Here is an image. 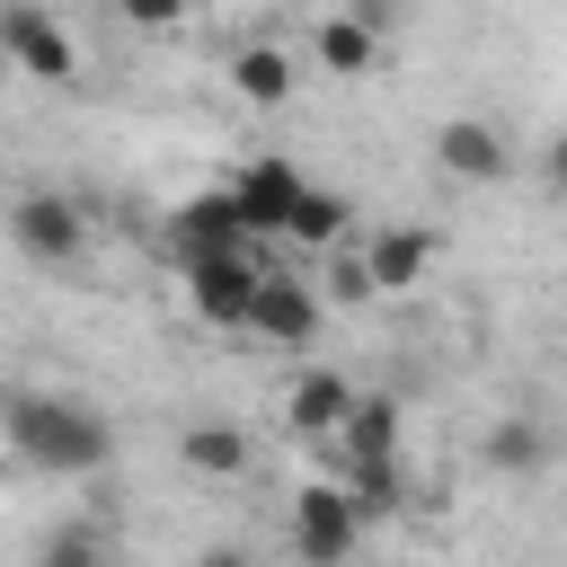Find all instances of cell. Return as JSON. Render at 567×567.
I'll return each instance as SVG.
<instances>
[{
    "mask_svg": "<svg viewBox=\"0 0 567 567\" xmlns=\"http://www.w3.org/2000/svg\"><path fill=\"white\" fill-rule=\"evenodd\" d=\"M0 71H9V62H0Z\"/></svg>",
    "mask_w": 567,
    "mask_h": 567,
    "instance_id": "cell-24",
    "label": "cell"
},
{
    "mask_svg": "<svg viewBox=\"0 0 567 567\" xmlns=\"http://www.w3.org/2000/svg\"><path fill=\"white\" fill-rule=\"evenodd\" d=\"M346 505H354V523H390L399 505H408V478H399V461H346Z\"/></svg>",
    "mask_w": 567,
    "mask_h": 567,
    "instance_id": "cell-17",
    "label": "cell"
},
{
    "mask_svg": "<svg viewBox=\"0 0 567 567\" xmlns=\"http://www.w3.org/2000/svg\"><path fill=\"white\" fill-rule=\"evenodd\" d=\"M478 461H487L496 478H532V470L549 461V434H540L532 416H496V425H487V443H478Z\"/></svg>",
    "mask_w": 567,
    "mask_h": 567,
    "instance_id": "cell-16",
    "label": "cell"
},
{
    "mask_svg": "<svg viewBox=\"0 0 567 567\" xmlns=\"http://www.w3.org/2000/svg\"><path fill=\"white\" fill-rule=\"evenodd\" d=\"M35 567H106V540H97L89 523H53V532L35 540Z\"/></svg>",
    "mask_w": 567,
    "mask_h": 567,
    "instance_id": "cell-19",
    "label": "cell"
},
{
    "mask_svg": "<svg viewBox=\"0 0 567 567\" xmlns=\"http://www.w3.org/2000/svg\"><path fill=\"white\" fill-rule=\"evenodd\" d=\"M195 567H257V558H248V549H204Z\"/></svg>",
    "mask_w": 567,
    "mask_h": 567,
    "instance_id": "cell-23",
    "label": "cell"
},
{
    "mask_svg": "<svg viewBox=\"0 0 567 567\" xmlns=\"http://www.w3.org/2000/svg\"><path fill=\"white\" fill-rule=\"evenodd\" d=\"M310 53H319V71H337V80H363V71L381 62V35H372V18H354V9H328V18L310 27Z\"/></svg>",
    "mask_w": 567,
    "mask_h": 567,
    "instance_id": "cell-14",
    "label": "cell"
},
{
    "mask_svg": "<svg viewBox=\"0 0 567 567\" xmlns=\"http://www.w3.org/2000/svg\"><path fill=\"white\" fill-rule=\"evenodd\" d=\"M9 239H18L35 266H80V257H89V221H80V204L53 195V186H27V195L9 204Z\"/></svg>",
    "mask_w": 567,
    "mask_h": 567,
    "instance_id": "cell-3",
    "label": "cell"
},
{
    "mask_svg": "<svg viewBox=\"0 0 567 567\" xmlns=\"http://www.w3.org/2000/svg\"><path fill=\"white\" fill-rule=\"evenodd\" d=\"M328 301H381V292H372L363 248H337V257H328Z\"/></svg>",
    "mask_w": 567,
    "mask_h": 567,
    "instance_id": "cell-20",
    "label": "cell"
},
{
    "mask_svg": "<svg viewBox=\"0 0 567 567\" xmlns=\"http://www.w3.org/2000/svg\"><path fill=\"white\" fill-rule=\"evenodd\" d=\"M124 18H133L142 35H168V27H177V9H142V0H124Z\"/></svg>",
    "mask_w": 567,
    "mask_h": 567,
    "instance_id": "cell-22",
    "label": "cell"
},
{
    "mask_svg": "<svg viewBox=\"0 0 567 567\" xmlns=\"http://www.w3.org/2000/svg\"><path fill=\"white\" fill-rule=\"evenodd\" d=\"M0 443L44 478H97L106 452H115V425L71 390H9L0 399Z\"/></svg>",
    "mask_w": 567,
    "mask_h": 567,
    "instance_id": "cell-1",
    "label": "cell"
},
{
    "mask_svg": "<svg viewBox=\"0 0 567 567\" xmlns=\"http://www.w3.org/2000/svg\"><path fill=\"white\" fill-rule=\"evenodd\" d=\"M540 186H549V195H567V133H549V142H540Z\"/></svg>",
    "mask_w": 567,
    "mask_h": 567,
    "instance_id": "cell-21",
    "label": "cell"
},
{
    "mask_svg": "<svg viewBox=\"0 0 567 567\" xmlns=\"http://www.w3.org/2000/svg\"><path fill=\"white\" fill-rule=\"evenodd\" d=\"M346 408H354V381H346V372H301V381L284 390V425H292L301 443H337Z\"/></svg>",
    "mask_w": 567,
    "mask_h": 567,
    "instance_id": "cell-12",
    "label": "cell"
},
{
    "mask_svg": "<svg viewBox=\"0 0 567 567\" xmlns=\"http://www.w3.org/2000/svg\"><path fill=\"white\" fill-rule=\"evenodd\" d=\"M301 186H310V177H301L292 159H248V168L230 177V204H239L248 239H257V230H284V221H292V204H301Z\"/></svg>",
    "mask_w": 567,
    "mask_h": 567,
    "instance_id": "cell-9",
    "label": "cell"
},
{
    "mask_svg": "<svg viewBox=\"0 0 567 567\" xmlns=\"http://www.w3.org/2000/svg\"><path fill=\"white\" fill-rule=\"evenodd\" d=\"M354 540H363V523H354L346 487H337V478H301V487H292V558H301V567H346Z\"/></svg>",
    "mask_w": 567,
    "mask_h": 567,
    "instance_id": "cell-2",
    "label": "cell"
},
{
    "mask_svg": "<svg viewBox=\"0 0 567 567\" xmlns=\"http://www.w3.org/2000/svg\"><path fill=\"white\" fill-rule=\"evenodd\" d=\"M363 266H372V292H408V284H425V266H434V230H425V221H390V230L363 239Z\"/></svg>",
    "mask_w": 567,
    "mask_h": 567,
    "instance_id": "cell-11",
    "label": "cell"
},
{
    "mask_svg": "<svg viewBox=\"0 0 567 567\" xmlns=\"http://www.w3.org/2000/svg\"><path fill=\"white\" fill-rule=\"evenodd\" d=\"M230 89H239L248 106H292V89H301V62H292V44H284V35H257V44H239V53H230Z\"/></svg>",
    "mask_w": 567,
    "mask_h": 567,
    "instance_id": "cell-10",
    "label": "cell"
},
{
    "mask_svg": "<svg viewBox=\"0 0 567 567\" xmlns=\"http://www.w3.org/2000/svg\"><path fill=\"white\" fill-rule=\"evenodd\" d=\"M337 461H399V399L390 390H354V408L337 425Z\"/></svg>",
    "mask_w": 567,
    "mask_h": 567,
    "instance_id": "cell-13",
    "label": "cell"
},
{
    "mask_svg": "<svg viewBox=\"0 0 567 567\" xmlns=\"http://www.w3.org/2000/svg\"><path fill=\"white\" fill-rule=\"evenodd\" d=\"M177 461H186L195 478H239V470H248V425L195 416V425H177Z\"/></svg>",
    "mask_w": 567,
    "mask_h": 567,
    "instance_id": "cell-15",
    "label": "cell"
},
{
    "mask_svg": "<svg viewBox=\"0 0 567 567\" xmlns=\"http://www.w3.org/2000/svg\"><path fill=\"white\" fill-rule=\"evenodd\" d=\"M257 248L248 257H204V266H186V310L204 319V328H248V301H257Z\"/></svg>",
    "mask_w": 567,
    "mask_h": 567,
    "instance_id": "cell-8",
    "label": "cell"
},
{
    "mask_svg": "<svg viewBox=\"0 0 567 567\" xmlns=\"http://www.w3.org/2000/svg\"><path fill=\"white\" fill-rule=\"evenodd\" d=\"M319 310H328L319 284L266 266V275H257V301H248V337H266V346H310V337H319Z\"/></svg>",
    "mask_w": 567,
    "mask_h": 567,
    "instance_id": "cell-7",
    "label": "cell"
},
{
    "mask_svg": "<svg viewBox=\"0 0 567 567\" xmlns=\"http://www.w3.org/2000/svg\"><path fill=\"white\" fill-rule=\"evenodd\" d=\"M346 213H354V204H346L337 186H301V204H292L284 239H301V248H328V257H337V248H346Z\"/></svg>",
    "mask_w": 567,
    "mask_h": 567,
    "instance_id": "cell-18",
    "label": "cell"
},
{
    "mask_svg": "<svg viewBox=\"0 0 567 567\" xmlns=\"http://www.w3.org/2000/svg\"><path fill=\"white\" fill-rule=\"evenodd\" d=\"M0 62H9V71H27V80H44V89H71V80H80L71 35H62L44 9H27V0H9V9H0Z\"/></svg>",
    "mask_w": 567,
    "mask_h": 567,
    "instance_id": "cell-4",
    "label": "cell"
},
{
    "mask_svg": "<svg viewBox=\"0 0 567 567\" xmlns=\"http://www.w3.org/2000/svg\"><path fill=\"white\" fill-rule=\"evenodd\" d=\"M434 168L461 177V186H496V177H514V142L487 115H443L434 124Z\"/></svg>",
    "mask_w": 567,
    "mask_h": 567,
    "instance_id": "cell-5",
    "label": "cell"
},
{
    "mask_svg": "<svg viewBox=\"0 0 567 567\" xmlns=\"http://www.w3.org/2000/svg\"><path fill=\"white\" fill-rule=\"evenodd\" d=\"M168 248H177V266H204V257H248V221H239L230 186L186 195V204L168 213Z\"/></svg>",
    "mask_w": 567,
    "mask_h": 567,
    "instance_id": "cell-6",
    "label": "cell"
}]
</instances>
